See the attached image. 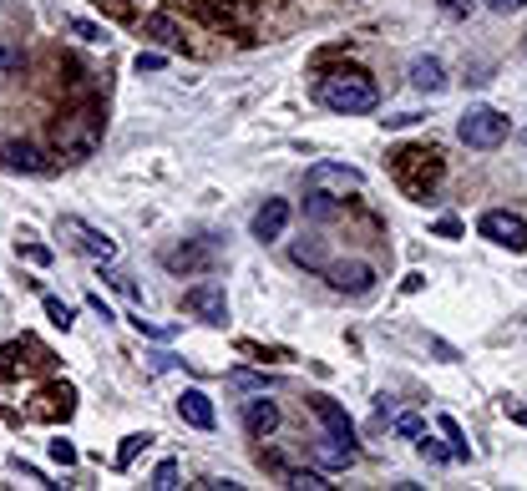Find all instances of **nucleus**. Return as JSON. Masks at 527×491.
<instances>
[{"instance_id":"473e14b6","label":"nucleus","mask_w":527,"mask_h":491,"mask_svg":"<svg viewBox=\"0 0 527 491\" xmlns=\"http://www.w3.org/2000/svg\"><path fill=\"white\" fill-rule=\"evenodd\" d=\"M487 6H492L497 16H512V11H522V6H527V0H487Z\"/></svg>"},{"instance_id":"e433bc0d","label":"nucleus","mask_w":527,"mask_h":491,"mask_svg":"<svg viewBox=\"0 0 527 491\" xmlns=\"http://www.w3.org/2000/svg\"><path fill=\"white\" fill-rule=\"evenodd\" d=\"M517 137H522V147H527V127H522V132H517Z\"/></svg>"},{"instance_id":"6ab92c4d","label":"nucleus","mask_w":527,"mask_h":491,"mask_svg":"<svg viewBox=\"0 0 527 491\" xmlns=\"http://www.w3.org/2000/svg\"><path fill=\"white\" fill-rule=\"evenodd\" d=\"M284 486H294V491H325L335 481H325V471H284Z\"/></svg>"},{"instance_id":"72a5a7b5","label":"nucleus","mask_w":527,"mask_h":491,"mask_svg":"<svg viewBox=\"0 0 527 491\" xmlns=\"http://www.w3.org/2000/svg\"><path fill=\"white\" fill-rule=\"evenodd\" d=\"M26 259H31V264H51V254L41 249V243H31V249H26Z\"/></svg>"},{"instance_id":"412c9836","label":"nucleus","mask_w":527,"mask_h":491,"mask_svg":"<svg viewBox=\"0 0 527 491\" xmlns=\"http://www.w3.org/2000/svg\"><path fill=\"white\" fill-rule=\"evenodd\" d=\"M66 31L77 36V41H92V46H97V41H107V31H102L97 21H87V16H66Z\"/></svg>"},{"instance_id":"c9c22d12","label":"nucleus","mask_w":527,"mask_h":491,"mask_svg":"<svg viewBox=\"0 0 527 491\" xmlns=\"http://www.w3.org/2000/svg\"><path fill=\"white\" fill-rule=\"evenodd\" d=\"M507 416H512L517 426H527V411H522V405H512V411H507Z\"/></svg>"},{"instance_id":"6e6552de","label":"nucleus","mask_w":527,"mask_h":491,"mask_svg":"<svg viewBox=\"0 0 527 491\" xmlns=\"http://www.w3.org/2000/svg\"><path fill=\"white\" fill-rule=\"evenodd\" d=\"M183 304H188V314H198L203 324H223V319H229V299H223V284H213V279L193 284V289L183 294Z\"/></svg>"},{"instance_id":"1a4fd4ad","label":"nucleus","mask_w":527,"mask_h":491,"mask_svg":"<svg viewBox=\"0 0 527 491\" xmlns=\"http://www.w3.org/2000/svg\"><path fill=\"white\" fill-rule=\"evenodd\" d=\"M325 279H330V289H340V294H370V289H375V264H365V259H340V264L325 269Z\"/></svg>"},{"instance_id":"5701e85b","label":"nucleus","mask_w":527,"mask_h":491,"mask_svg":"<svg viewBox=\"0 0 527 491\" xmlns=\"http://www.w3.org/2000/svg\"><path fill=\"white\" fill-rule=\"evenodd\" d=\"M396 436H401V441H421V436H426V421L406 411V416H396Z\"/></svg>"},{"instance_id":"7ed1b4c3","label":"nucleus","mask_w":527,"mask_h":491,"mask_svg":"<svg viewBox=\"0 0 527 491\" xmlns=\"http://www.w3.org/2000/svg\"><path fill=\"white\" fill-rule=\"evenodd\" d=\"M507 132H512V122H507V112H497V107H467V117L457 122V137H462L472 152L502 147Z\"/></svg>"},{"instance_id":"9b49d317","label":"nucleus","mask_w":527,"mask_h":491,"mask_svg":"<svg viewBox=\"0 0 527 491\" xmlns=\"http://www.w3.org/2000/svg\"><path fill=\"white\" fill-rule=\"evenodd\" d=\"M289 218H294V208H289L284 198H264V208L254 213V238H259V243H274V238H284Z\"/></svg>"},{"instance_id":"cd10ccee","label":"nucleus","mask_w":527,"mask_h":491,"mask_svg":"<svg viewBox=\"0 0 527 491\" xmlns=\"http://www.w3.org/2000/svg\"><path fill=\"white\" fill-rule=\"evenodd\" d=\"M51 461H61V466H77V446H71V441H51Z\"/></svg>"},{"instance_id":"7c9ffc66","label":"nucleus","mask_w":527,"mask_h":491,"mask_svg":"<svg viewBox=\"0 0 527 491\" xmlns=\"http://www.w3.org/2000/svg\"><path fill=\"white\" fill-rule=\"evenodd\" d=\"M436 6H441V16H467L477 0H436Z\"/></svg>"},{"instance_id":"bb28decb","label":"nucleus","mask_w":527,"mask_h":491,"mask_svg":"<svg viewBox=\"0 0 527 491\" xmlns=\"http://www.w3.org/2000/svg\"><path fill=\"white\" fill-rule=\"evenodd\" d=\"M142 446H153V436H147V431H142V436H127V446L117 451V466H132V456H137Z\"/></svg>"},{"instance_id":"39448f33","label":"nucleus","mask_w":527,"mask_h":491,"mask_svg":"<svg viewBox=\"0 0 527 491\" xmlns=\"http://www.w3.org/2000/svg\"><path fill=\"white\" fill-rule=\"evenodd\" d=\"M56 233H61L77 254H87V259H102V264H107V259H117V243H112L102 228H92V223H82V218H71V213L56 223Z\"/></svg>"},{"instance_id":"a878e982","label":"nucleus","mask_w":527,"mask_h":491,"mask_svg":"<svg viewBox=\"0 0 527 491\" xmlns=\"http://www.w3.org/2000/svg\"><path fill=\"white\" fill-rule=\"evenodd\" d=\"M173 486H178V461H163L153 471V491H173Z\"/></svg>"},{"instance_id":"4be33fe9","label":"nucleus","mask_w":527,"mask_h":491,"mask_svg":"<svg viewBox=\"0 0 527 491\" xmlns=\"http://www.w3.org/2000/svg\"><path fill=\"white\" fill-rule=\"evenodd\" d=\"M294 264H305V269H330L325 254H320V243H294Z\"/></svg>"},{"instance_id":"f3484780","label":"nucleus","mask_w":527,"mask_h":491,"mask_svg":"<svg viewBox=\"0 0 527 491\" xmlns=\"http://www.w3.org/2000/svg\"><path fill=\"white\" fill-rule=\"evenodd\" d=\"M305 213H310V218H320V223H330V218L340 213V203H335V193H320V188H310V198H305Z\"/></svg>"},{"instance_id":"2f4dec72","label":"nucleus","mask_w":527,"mask_h":491,"mask_svg":"<svg viewBox=\"0 0 527 491\" xmlns=\"http://www.w3.org/2000/svg\"><path fill=\"white\" fill-rule=\"evenodd\" d=\"M436 233H441V238H462V223H457V218H436Z\"/></svg>"},{"instance_id":"ddd939ff","label":"nucleus","mask_w":527,"mask_h":491,"mask_svg":"<svg viewBox=\"0 0 527 491\" xmlns=\"http://www.w3.org/2000/svg\"><path fill=\"white\" fill-rule=\"evenodd\" d=\"M178 416L193 426V431H213L218 426V411H213V400L203 390H183L178 395Z\"/></svg>"},{"instance_id":"f8f14e48","label":"nucleus","mask_w":527,"mask_h":491,"mask_svg":"<svg viewBox=\"0 0 527 491\" xmlns=\"http://www.w3.org/2000/svg\"><path fill=\"white\" fill-rule=\"evenodd\" d=\"M244 431H249L254 441L274 436V431H279V405H274V400H264V395L244 400Z\"/></svg>"},{"instance_id":"dca6fc26","label":"nucleus","mask_w":527,"mask_h":491,"mask_svg":"<svg viewBox=\"0 0 527 491\" xmlns=\"http://www.w3.org/2000/svg\"><path fill=\"white\" fill-rule=\"evenodd\" d=\"M315 461H320V466H350V461H355V441H340V436L325 431V436L315 441Z\"/></svg>"},{"instance_id":"2eb2a0df","label":"nucleus","mask_w":527,"mask_h":491,"mask_svg":"<svg viewBox=\"0 0 527 491\" xmlns=\"http://www.w3.org/2000/svg\"><path fill=\"white\" fill-rule=\"evenodd\" d=\"M411 87L416 92H446V66L436 56H416L411 61Z\"/></svg>"},{"instance_id":"20e7f679","label":"nucleus","mask_w":527,"mask_h":491,"mask_svg":"<svg viewBox=\"0 0 527 491\" xmlns=\"http://www.w3.org/2000/svg\"><path fill=\"white\" fill-rule=\"evenodd\" d=\"M477 233L497 249H527V218L522 213H507V208H487L477 218Z\"/></svg>"},{"instance_id":"f704fd0d","label":"nucleus","mask_w":527,"mask_h":491,"mask_svg":"<svg viewBox=\"0 0 527 491\" xmlns=\"http://www.w3.org/2000/svg\"><path fill=\"white\" fill-rule=\"evenodd\" d=\"M411 122H421L416 112H401V117H386V127H411Z\"/></svg>"},{"instance_id":"c85d7f7f","label":"nucleus","mask_w":527,"mask_h":491,"mask_svg":"<svg viewBox=\"0 0 527 491\" xmlns=\"http://www.w3.org/2000/svg\"><path fill=\"white\" fill-rule=\"evenodd\" d=\"M421 456H426V461H457V456H451V446H436L431 436L421 441Z\"/></svg>"},{"instance_id":"aec40b11","label":"nucleus","mask_w":527,"mask_h":491,"mask_svg":"<svg viewBox=\"0 0 527 491\" xmlns=\"http://www.w3.org/2000/svg\"><path fill=\"white\" fill-rule=\"evenodd\" d=\"M441 436L451 441V456H457V461H472V446H467L462 426H457V421H451V416H441Z\"/></svg>"},{"instance_id":"f03ea898","label":"nucleus","mask_w":527,"mask_h":491,"mask_svg":"<svg viewBox=\"0 0 527 491\" xmlns=\"http://www.w3.org/2000/svg\"><path fill=\"white\" fill-rule=\"evenodd\" d=\"M391 168H396V183L411 198H426L441 183V152H431V147H401Z\"/></svg>"},{"instance_id":"423d86ee","label":"nucleus","mask_w":527,"mask_h":491,"mask_svg":"<svg viewBox=\"0 0 527 491\" xmlns=\"http://www.w3.org/2000/svg\"><path fill=\"white\" fill-rule=\"evenodd\" d=\"M213 264H218V243L213 238H188V243H178V249L163 254L168 274H208Z\"/></svg>"},{"instance_id":"393cba45","label":"nucleus","mask_w":527,"mask_h":491,"mask_svg":"<svg viewBox=\"0 0 527 491\" xmlns=\"http://www.w3.org/2000/svg\"><path fill=\"white\" fill-rule=\"evenodd\" d=\"M46 319L56 324V330H71V304H61V299L46 294Z\"/></svg>"},{"instance_id":"a211bd4d","label":"nucleus","mask_w":527,"mask_h":491,"mask_svg":"<svg viewBox=\"0 0 527 491\" xmlns=\"http://www.w3.org/2000/svg\"><path fill=\"white\" fill-rule=\"evenodd\" d=\"M147 36H153V41H163V46H178L183 41V31L168 21V16H147V26H142Z\"/></svg>"},{"instance_id":"b1692460","label":"nucleus","mask_w":527,"mask_h":491,"mask_svg":"<svg viewBox=\"0 0 527 491\" xmlns=\"http://www.w3.org/2000/svg\"><path fill=\"white\" fill-rule=\"evenodd\" d=\"M21 66H26L21 46H11V41H0V76H11V71H21Z\"/></svg>"},{"instance_id":"c756f323","label":"nucleus","mask_w":527,"mask_h":491,"mask_svg":"<svg viewBox=\"0 0 527 491\" xmlns=\"http://www.w3.org/2000/svg\"><path fill=\"white\" fill-rule=\"evenodd\" d=\"M168 66V56H158V51H137V71H163Z\"/></svg>"},{"instance_id":"0eeeda50","label":"nucleus","mask_w":527,"mask_h":491,"mask_svg":"<svg viewBox=\"0 0 527 491\" xmlns=\"http://www.w3.org/2000/svg\"><path fill=\"white\" fill-rule=\"evenodd\" d=\"M305 188H320V193H360L365 188V173L360 168H345V162H310V173H305Z\"/></svg>"},{"instance_id":"f257e3e1","label":"nucleus","mask_w":527,"mask_h":491,"mask_svg":"<svg viewBox=\"0 0 527 491\" xmlns=\"http://www.w3.org/2000/svg\"><path fill=\"white\" fill-rule=\"evenodd\" d=\"M315 102L325 112H340V117H365V112H375L381 92H375V81L365 71L350 66V71H330V76L315 81Z\"/></svg>"},{"instance_id":"4468645a","label":"nucleus","mask_w":527,"mask_h":491,"mask_svg":"<svg viewBox=\"0 0 527 491\" xmlns=\"http://www.w3.org/2000/svg\"><path fill=\"white\" fill-rule=\"evenodd\" d=\"M6 168H21V173H46L51 162H46V152L36 147V142H6Z\"/></svg>"},{"instance_id":"9d476101","label":"nucleus","mask_w":527,"mask_h":491,"mask_svg":"<svg viewBox=\"0 0 527 491\" xmlns=\"http://www.w3.org/2000/svg\"><path fill=\"white\" fill-rule=\"evenodd\" d=\"M310 411H315V421H320L330 436L355 441V421H350V411H345L340 400H330V395H310Z\"/></svg>"}]
</instances>
